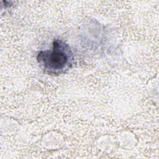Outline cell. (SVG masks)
<instances>
[{"label": "cell", "mask_w": 159, "mask_h": 159, "mask_svg": "<svg viewBox=\"0 0 159 159\" xmlns=\"http://www.w3.org/2000/svg\"><path fill=\"white\" fill-rule=\"evenodd\" d=\"M36 58L45 73L58 75L66 73L71 68L74 55L69 44L63 40L55 39L51 49L39 51Z\"/></svg>", "instance_id": "cell-1"}]
</instances>
